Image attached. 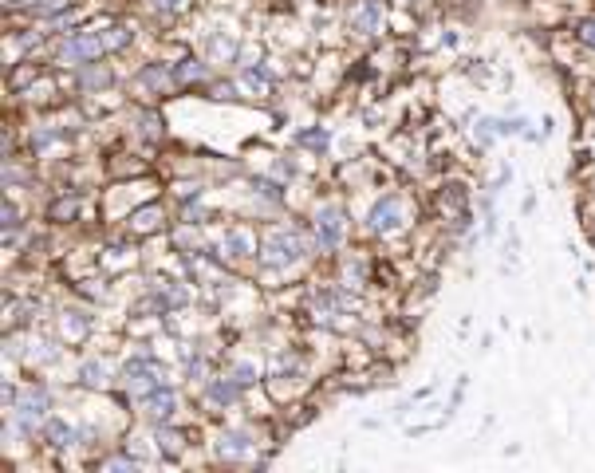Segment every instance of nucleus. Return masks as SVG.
I'll return each instance as SVG.
<instances>
[{"label": "nucleus", "instance_id": "f257e3e1", "mask_svg": "<svg viewBox=\"0 0 595 473\" xmlns=\"http://www.w3.org/2000/svg\"><path fill=\"white\" fill-rule=\"evenodd\" d=\"M103 52H107V40H99L91 32H75L60 48V64H95Z\"/></svg>", "mask_w": 595, "mask_h": 473}, {"label": "nucleus", "instance_id": "f03ea898", "mask_svg": "<svg viewBox=\"0 0 595 473\" xmlns=\"http://www.w3.org/2000/svg\"><path fill=\"white\" fill-rule=\"evenodd\" d=\"M304 257V241L296 233H272L265 241V261L272 269H288Z\"/></svg>", "mask_w": 595, "mask_h": 473}, {"label": "nucleus", "instance_id": "7ed1b4c3", "mask_svg": "<svg viewBox=\"0 0 595 473\" xmlns=\"http://www.w3.org/2000/svg\"><path fill=\"white\" fill-rule=\"evenodd\" d=\"M351 28L359 36H375L383 28V4L379 0H359L355 4V16H351Z\"/></svg>", "mask_w": 595, "mask_h": 473}, {"label": "nucleus", "instance_id": "20e7f679", "mask_svg": "<svg viewBox=\"0 0 595 473\" xmlns=\"http://www.w3.org/2000/svg\"><path fill=\"white\" fill-rule=\"evenodd\" d=\"M398 217H402V205H398V198H383V202L371 209L367 229H371V233H395Z\"/></svg>", "mask_w": 595, "mask_h": 473}, {"label": "nucleus", "instance_id": "39448f33", "mask_svg": "<svg viewBox=\"0 0 595 473\" xmlns=\"http://www.w3.org/2000/svg\"><path fill=\"white\" fill-rule=\"evenodd\" d=\"M174 406H178V399H174V391H162V387H158V391H150V395H146V403H142V410H146V418H150V422H166Z\"/></svg>", "mask_w": 595, "mask_h": 473}, {"label": "nucleus", "instance_id": "423d86ee", "mask_svg": "<svg viewBox=\"0 0 595 473\" xmlns=\"http://www.w3.org/2000/svg\"><path fill=\"white\" fill-rule=\"evenodd\" d=\"M316 233H320V245L324 249H335L339 237H343V221H339V209H324L320 221H316Z\"/></svg>", "mask_w": 595, "mask_h": 473}, {"label": "nucleus", "instance_id": "0eeeda50", "mask_svg": "<svg viewBox=\"0 0 595 473\" xmlns=\"http://www.w3.org/2000/svg\"><path fill=\"white\" fill-rule=\"evenodd\" d=\"M158 371L154 367H142V363H131L127 367V387L134 391H142V395H150V391H158V379H154Z\"/></svg>", "mask_w": 595, "mask_h": 473}, {"label": "nucleus", "instance_id": "6e6552de", "mask_svg": "<svg viewBox=\"0 0 595 473\" xmlns=\"http://www.w3.org/2000/svg\"><path fill=\"white\" fill-rule=\"evenodd\" d=\"M44 434H48V442H52V446H60V450H67V446H71V438H75V434H71V426L60 422V418H52V422L44 426Z\"/></svg>", "mask_w": 595, "mask_h": 473}, {"label": "nucleus", "instance_id": "1a4fd4ad", "mask_svg": "<svg viewBox=\"0 0 595 473\" xmlns=\"http://www.w3.org/2000/svg\"><path fill=\"white\" fill-rule=\"evenodd\" d=\"M79 375H83V383H87V387H99V383H103V363H95V359H91V363H83V371H79Z\"/></svg>", "mask_w": 595, "mask_h": 473}, {"label": "nucleus", "instance_id": "9d476101", "mask_svg": "<svg viewBox=\"0 0 595 473\" xmlns=\"http://www.w3.org/2000/svg\"><path fill=\"white\" fill-rule=\"evenodd\" d=\"M162 454H166V458L182 454V434H170V430H162Z\"/></svg>", "mask_w": 595, "mask_h": 473}, {"label": "nucleus", "instance_id": "9b49d317", "mask_svg": "<svg viewBox=\"0 0 595 473\" xmlns=\"http://www.w3.org/2000/svg\"><path fill=\"white\" fill-rule=\"evenodd\" d=\"M67 0H24V8H32V12H56V8H64Z\"/></svg>", "mask_w": 595, "mask_h": 473}, {"label": "nucleus", "instance_id": "f8f14e48", "mask_svg": "<svg viewBox=\"0 0 595 473\" xmlns=\"http://www.w3.org/2000/svg\"><path fill=\"white\" fill-rule=\"evenodd\" d=\"M209 395H213V399H217V403H229V399H233V395H237V391H233V387H229V383H213V391H209Z\"/></svg>", "mask_w": 595, "mask_h": 473}, {"label": "nucleus", "instance_id": "ddd939ff", "mask_svg": "<svg viewBox=\"0 0 595 473\" xmlns=\"http://www.w3.org/2000/svg\"><path fill=\"white\" fill-rule=\"evenodd\" d=\"M233 375H237V379H233L237 387H245V383H253V363H241V367H237Z\"/></svg>", "mask_w": 595, "mask_h": 473}, {"label": "nucleus", "instance_id": "4468645a", "mask_svg": "<svg viewBox=\"0 0 595 473\" xmlns=\"http://www.w3.org/2000/svg\"><path fill=\"white\" fill-rule=\"evenodd\" d=\"M580 40H584L588 48H595V16H592V20H584V24H580Z\"/></svg>", "mask_w": 595, "mask_h": 473}, {"label": "nucleus", "instance_id": "2eb2a0df", "mask_svg": "<svg viewBox=\"0 0 595 473\" xmlns=\"http://www.w3.org/2000/svg\"><path fill=\"white\" fill-rule=\"evenodd\" d=\"M154 4H158L162 12H182V8L190 4V0H154Z\"/></svg>", "mask_w": 595, "mask_h": 473}, {"label": "nucleus", "instance_id": "dca6fc26", "mask_svg": "<svg viewBox=\"0 0 595 473\" xmlns=\"http://www.w3.org/2000/svg\"><path fill=\"white\" fill-rule=\"evenodd\" d=\"M201 71H205V68H201V64H198V60H186V68H182V71H178V75H182V79H198V75H201Z\"/></svg>", "mask_w": 595, "mask_h": 473}, {"label": "nucleus", "instance_id": "f3484780", "mask_svg": "<svg viewBox=\"0 0 595 473\" xmlns=\"http://www.w3.org/2000/svg\"><path fill=\"white\" fill-rule=\"evenodd\" d=\"M300 142H304V146H324L328 138H324V131H312V135H300Z\"/></svg>", "mask_w": 595, "mask_h": 473}, {"label": "nucleus", "instance_id": "a211bd4d", "mask_svg": "<svg viewBox=\"0 0 595 473\" xmlns=\"http://www.w3.org/2000/svg\"><path fill=\"white\" fill-rule=\"evenodd\" d=\"M4 225H8V229H12V225H16V209H12V202L4 205Z\"/></svg>", "mask_w": 595, "mask_h": 473}]
</instances>
